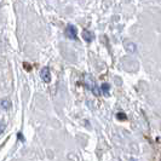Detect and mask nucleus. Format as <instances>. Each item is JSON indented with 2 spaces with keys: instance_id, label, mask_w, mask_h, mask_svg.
Returning <instances> with one entry per match:
<instances>
[{
  "instance_id": "obj_8",
  "label": "nucleus",
  "mask_w": 161,
  "mask_h": 161,
  "mask_svg": "<svg viewBox=\"0 0 161 161\" xmlns=\"http://www.w3.org/2000/svg\"><path fill=\"white\" fill-rule=\"evenodd\" d=\"M116 118H118L119 120H126V114H124V113H118V114H116Z\"/></svg>"
},
{
  "instance_id": "obj_3",
  "label": "nucleus",
  "mask_w": 161,
  "mask_h": 161,
  "mask_svg": "<svg viewBox=\"0 0 161 161\" xmlns=\"http://www.w3.org/2000/svg\"><path fill=\"white\" fill-rule=\"evenodd\" d=\"M125 46V50L129 52V53H136L137 52V45L133 42V41H126L124 44Z\"/></svg>"
},
{
  "instance_id": "obj_4",
  "label": "nucleus",
  "mask_w": 161,
  "mask_h": 161,
  "mask_svg": "<svg viewBox=\"0 0 161 161\" xmlns=\"http://www.w3.org/2000/svg\"><path fill=\"white\" fill-rule=\"evenodd\" d=\"M82 38H84V40L87 41V42H91V41L95 39V35H93V33H91L90 31H84L82 32Z\"/></svg>"
},
{
  "instance_id": "obj_6",
  "label": "nucleus",
  "mask_w": 161,
  "mask_h": 161,
  "mask_svg": "<svg viewBox=\"0 0 161 161\" xmlns=\"http://www.w3.org/2000/svg\"><path fill=\"white\" fill-rule=\"evenodd\" d=\"M101 90H102V93L108 95V92H109V90H110V85H109L108 82H104V84L101 86Z\"/></svg>"
},
{
  "instance_id": "obj_5",
  "label": "nucleus",
  "mask_w": 161,
  "mask_h": 161,
  "mask_svg": "<svg viewBox=\"0 0 161 161\" xmlns=\"http://www.w3.org/2000/svg\"><path fill=\"white\" fill-rule=\"evenodd\" d=\"M0 104H1V107H3L4 109H6V110H8V109H10V108H11V102H10L8 99H3Z\"/></svg>"
},
{
  "instance_id": "obj_1",
  "label": "nucleus",
  "mask_w": 161,
  "mask_h": 161,
  "mask_svg": "<svg viewBox=\"0 0 161 161\" xmlns=\"http://www.w3.org/2000/svg\"><path fill=\"white\" fill-rule=\"evenodd\" d=\"M65 34H67V36H68V38H70V39H75V40L78 39L76 28H75V25H73V24H68V25H67Z\"/></svg>"
},
{
  "instance_id": "obj_7",
  "label": "nucleus",
  "mask_w": 161,
  "mask_h": 161,
  "mask_svg": "<svg viewBox=\"0 0 161 161\" xmlns=\"http://www.w3.org/2000/svg\"><path fill=\"white\" fill-rule=\"evenodd\" d=\"M5 130H6V124L3 122V121H0V136L5 132Z\"/></svg>"
},
{
  "instance_id": "obj_2",
  "label": "nucleus",
  "mask_w": 161,
  "mask_h": 161,
  "mask_svg": "<svg viewBox=\"0 0 161 161\" xmlns=\"http://www.w3.org/2000/svg\"><path fill=\"white\" fill-rule=\"evenodd\" d=\"M40 78L42 79L44 82H50L51 81V72L48 68H42L40 72Z\"/></svg>"
}]
</instances>
